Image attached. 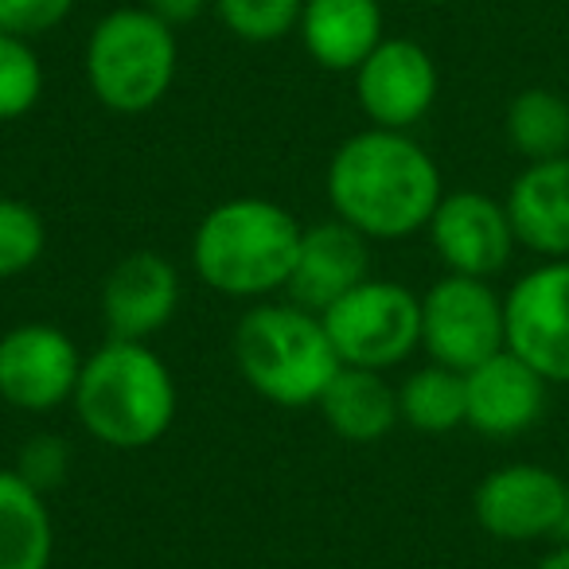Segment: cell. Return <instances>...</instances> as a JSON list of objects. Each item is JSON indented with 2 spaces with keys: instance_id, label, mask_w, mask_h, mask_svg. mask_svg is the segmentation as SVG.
<instances>
[{
  "instance_id": "cell-7",
  "label": "cell",
  "mask_w": 569,
  "mask_h": 569,
  "mask_svg": "<svg viewBox=\"0 0 569 569\" xmlns=\"http://www.w3.org/2000/svg\"><path fill=\"white\" fill-rule=\"evenodd\" d=\"M507 348L503 297L480 277L445 273L421 297V351L429 363L472 371Z\"/></svg>"
},
{
  "instance_id": "cell-24",
  "label": "cell",
  "mask_w": 569,
  "mask_h": 569,
  "mask_svg": "<svg viewBox=\"0 0 569 569\" xmlns=\"http://www.w3.org/2000/svg\"><path fill=\"white\" fill-rule=\"evenodd\" d=\"M305 0H214L222 28L242 43H277L301 24Z\"/></svg>"
},
{
  "instance_id": "cell-5",
  "label": "cell",
  "mask_w": 569,
  "mask_h": 569,
  "mask_svg": "<svg viewBox=\"0 0 569 569\" xmlns=\"http://www.w3.org/2000/svg\"><path fill=\"white\" fill-rule=\"evenodd\" d=\"M87 87L110 113H149L168 98L180 71L176 28L152 17L144 4L113 9L94 24L87 40Z\"/></svg>"
},
{
  "instance_id": "cell-14",
  "label": "cell",
  "mask_w": 569,
  "mask_h": 569,
  "mask_svg": "<svg viewBox=\"0 0 569 569\" xmlns=\"http://www.w3.org/2000/svg\"><path fill=\"white\" fill-rule=\"evenodd\" d=\"M550 382L515 351L483 359L465 371V426L491 441H511L542 421Z\"/></svg>"
},
{
  "instance_id": "cell-10",
  "label": "cell",
  "mask_w": 569,
  "mask_h": 569,
  "mask_svg": "<svg viewBox=\"0 0 569 569\" xmlns=\"http://www.w3.org/2000/svg\"><path fill=\"white\" fill-rule=\"evenodd\" d=\"M87 356L59 325H17L0 336V402L24 413H56L79 387Z\"/></svg>"
},
{
  "instance_id": "cell-4",
  "label": "cell",
  "mask_w": 569,
  "mask_h": 569,
  "mask_svg": "<svg viewBox=\"0 0 569 569\" xmlns=\"http://www.w3.org/2000/svg\"><path fill=\"white\" fill-rule=\"evenodd\" d=\"M230 348L246 387L284 410L317 406L343 367L320 312L293 301H258L246 309Z\"/></svg>"
},
{
  "instance_id": "cell-2",
  "label": "cell",
  "mask_w": 569,
  "mask_h": 569,
  "mask_svg": "<svg viewBox=\"0 0 569 569\" xmlns=\"http://www.w3.org/2000/svg\"><path fill=\"white\" fill-rule=\"evenodd\" d=\"M301 234L305 222L273 199H222L191 234V269L230 301H269L289 289Z\"/></svg>"
},
{
  "instance_id": "cell-3",
  "label": "cell",
  "mask_w": 569,
  "mask_h": 569,
  "mask_svg": "<svg viewBox=\"0 0 569 569\" xmlns=\"http://www.w3.org/2000/svg\"><path fill=\"white\" fill-rule=\"evenodd\" d=\"M74 418L98 445L141 452L172 429L180 410L176 375L149 343L106 340L82 363L74 387Z\"/></svg>"
},
{
  "instance_id": "cell-19",
  "label": "cell",
  "mask_w": 569,
  "mask_h": 569,
  "mask_svg": "<svg viewBox=\"0 0 569 569\" xmlns=\"http://www.w3.org/2000/svg\"><path fill=\"white\" fill-rule=\"evenodd\" d=\"M56 519L48 496L17 468H0V569H51Z\"/></svg>"
},
{
  "instance_id": "cell-13",
  "label": "cell",
  "mask_w": 569,
  "mask_h": 569,
  "mask_svg": "<svg viewBox=\"0 0 569 569\" xmlns=\"http://www.w3.org/2000/svg\"><path fill=\"white\" fill-rule=\"evenodd\" d=\"M183 301V281L172 258L157 250H133L106 273L102 320L113 340L149 343L172 325Z\"/></svg>"
},
{
  "instance_id": "cell-15",
  "label": "cell",
  "mask_w": 569,
  "mask_h": 569,
  "mask_svg": "<svg viewBox=\"0 0 569 569\" xmlns=\"http://www.w3.org/2000/svg\"><path fill=\"white\" fill-rule=\"evenodd\" d=\"M367 277H371V238L332 214V219L305 227L284 293L301 309L325 312Z\"/></svg>"
},
{
  "instance_id": "cell-9",
  "label": "cell",
  "mask_w": 569,
  "mask_h": 569,
  "mask_svg": "<svg viewBox=\"0 0 569 569\" xmlns=\"http://www.w3.org/2000/svg\"><path fill=\"white\" fill-rule=\"evenodd\" d=\"M507 351L550 387H569V258L538 261L503 293Z\"/></svg>"
},
{
  "instance_id": "cell-6",
  "label": "cell",
  "mask_w": 569,
  "mask_h": 569,
  "mask_svg": "<svg viewBox=\"0 0 569 569\" xmlns=\"http://www.w3.org/2000/svg\"><path fill=\"white\" fill-rule=\"evenodd\" d=\"M320 320L343 367L387 375L421 348V297L390 277H367Z\"/></svg>"
},
{
  "instance_id": "cell-20",
  "label": "cell",
  "mask_w": 569,
  "mask_h": 569,
  "mask_svg": "<svg viewBox=\"0 0 569 569\" xmlns=\"http://www.w3.org/2000/svg\"><path fill=\"white\" fill-rule=\"evenodd\" d=\"M507 144L527 164L569 157V98L550 87H527L507 102Z\"/></svg>"
},
{
  "instance_id": "cell-8",
  "label": "cell",
  "mask_w": 569,
  "mask_h": 569,
  "mask_svg": "<svg viewBox=\"0 0 569 569\" xmlns=\"http://www.w3.org/2000/svg\"><path fill=\"white\" fill-rule=\"evenodd\" d=\"M472 515L496 542H569V480L535 460H511L476 483Z\"/></svg>"
},
{
  "instance_id": "cell-28",
  "label": "cell",
  "mask_w": 569,
  "mask_h": 569,
  "mask_svg": "<svg viewBox=\"0 0 569 569\" xmlns=\"http://www.w3.org/2000/svg\"><path fill=\"white\" fill-rule=\"evenodd\" d=\"M535 569H569V542H558L535 561Z\"/></svg>"
},
{
  "instance_id": "cell-1",
  "label": "cell",
  "mask_w": 569,
  "mask_h": 569,
  "mask_svg": "<svg viewBox=\"0 0 569 569\" xmlns=\"http://www.w3.org/2000/svg\"><path fill=\"white\" fill-rule=\"evenodd\" d=\"M332 214L371 242H398L429 227L445 196L441 168L398 129H363L332 152L325 172Z\"/></svg>"
},
{
  "instance_id": "cell-27",
  "label": "cell",
  "mask_w": 569,
  "mask_h": 569,
  "mask_svg": "<svg viewBox=\"0 0 569 569\" xmlns=\"http://www.w3.org/2000/svg\"><path fill=\"white\" fill-rule=\"evenodd\" d=\"M144 9L164 20V24L180 28V24H196L207 9H214V0H144Z\"/></svg>"
},
{
  "instance_id": "cell-18",
  "label": "cell",
  "mask_w": 569,
  "mask_h": 569,
  "mask_svg": "<svg viewBox=\"0 0 569 569\" xmlns=\"http://www.w3.org/2000/svg\"><path fill=\"white\" fill-rule=\"evenodd\" d=\"M325 426L348 445H375L395 433L402 421L398 413V387H390L382 371L340 367L317 402Z\"/></svg>"
},
{
  "instance_id": "cell-11",
  "label": "cell",
  "mask_w": 569,
  "mask_h": 569,
  "mask_svg": "<svg viewBox=\"0 0 569 569\" xmlns=\"http://www.w3.org/2000/svg\"><path fill=\"white\" fill-rule=\"evenodd\" d=\"M426 230L445 273L480 277V281L503 273L519 250L503 199H491L488 191L476 188L445 191Z\"/></svg>"
},
{
  "instance_id": "cell-22",
  "label": "cell",
  "mask_w": 569,
  "mask_h": 569,
  "mask_svg": "<svg viewBox=\"0 0 569 569\" xmlns=\"http://www.w3.org/2000/svg\"><path fill=\"white\" fill-rule=\"evenodd\" d=\"M43 98V63L32 40L0 32V126L20 121Z\"/></svg>"
},
{
  "instance_id": "cell-12",
  "label": "cell",
  "mask_w": 569,
  "mask_h": 569,
  "mask_svg": "<svg viewBox=\"0 0 569 569\" xmlns=\"http://www.w3.org/2000/svg\"><path fill=\"white\" fill-rule=\"evenodd\" d=\"M351 74L363 118L375 129H398V133H410L433 110L441 90L433 56L406 36H387Z\"/></svg>"
},
{
  "instance_id": "cell-23",
  "label": "cell",
  "mask_w": 569,
  "mask_h": 569,
  "mask_svg": "<svg viewBox=\"0 0 569 569\" xmlns=\"http://www.w3.org/2000/svg\"><path fill=\"white\" fill-rule=\"evenodd\" d=\"M48 250V222L32 203L0 196V281L28 273L40 266Z\"/></svg>"
},
{
  "instance_id": "cell-29",
  "label": "cell",
  "mask_w": 569,
  "mask_h": 569,
  "mask_svg": "<svg viewBox=\"0 0 569 569\" xmlns=\"http://www.w3.org/2000/svg\"><path fill=\"white\" fill-rule=\"evenodd\" d=\"M418 4H449V0H418Z\"/></svg>"
},
{
  "instance_id": "cell-17",
  "label": "cell",
  "mask_w": 569,
  "mask_h": 569,
  "mask_svg": "<svg viewBox=\"0 0 569 569\" xmlns=\"http://www.w3.org/2000/svg\"><path fill=\"white\" fill-rule=\"evenodd\" d=\"M297 36L325 71H356L387 40V20L379 0H305Z\"/></svg>"
},
{
  "instance_id": "cell-16",
  "label": "cell",
  "mask_w": 569,
  "mask_h": 569,
  "mask_svg": "<svg viewBox=\"0 0 569 569\" xmlns=\"http://www.w3.org/2000/svg\"><path fill=\"white\" fill-rule=\"evenodd\" d=\"M515 242L542 261L569 258V157L527 164L503 196Z\"/></svg>"
},
{
  "instance_id": "cell-25",
  "label": "cell",
  "mask_w": 569,
  "mask_h": 569,
  "mask_svg": "<svg viewBox=\"0 0 569 569\" xmlns=\"http://www.w3.org/2000/svg\"><path fill=\"white\" fill-rule=\"evenodd\" d=\"M74 12V0H0V32L36 40L63 24Z\"/></svg>"
},
{
  "instance_id": "cell-21",
  "label": "cell",
  "mask_w": 569,
  "mask_h": 569,
  "mask_svg": "<svg viewBox=\"0 0 569 569\" xmlns=\"http://www.w3.org/2000/svg\"><path fill=\"white\" fill-rule=\"evenodd\" d=\"M398 413L410 429L429 437L465 426V375L441 363L410 371L398 387Z\"/></svg>"
},
{
  "instance_id": "cell-26",
  "label": "cell",
  "mask_w": 569,
  "mask_h": 569,
  "mask_svg": "<svg viewBox=\"0 0 569 569\" xmlns=\"http://www.w3.org/2000/svg\"><path fill=\"white\" fill-rule=\"evenodd\" d=\"M67 465H71V452H67V445L59 441V437H51V433H40V437H32V441L20 449V457H17V472L24 476L32 488H40L43 496H48L56 483H63V476H67Z\"/></svg>"
}]
</instances>
